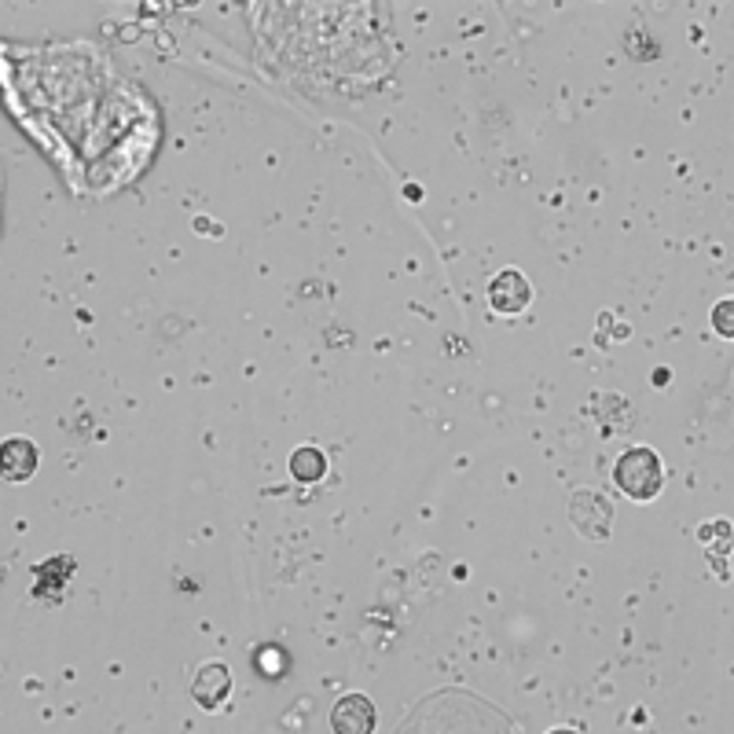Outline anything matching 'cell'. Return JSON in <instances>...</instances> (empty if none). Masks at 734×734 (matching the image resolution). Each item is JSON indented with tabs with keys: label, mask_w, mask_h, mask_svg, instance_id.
I'll use <instances>...</instances> for the list:
<instances>
[{
	"label": "cell",
	"mask_w": 734,
	"mask_h": 734,
	"mask_svg": "<svg viewBox=\"0 0 734 734\" xmlns=\"http://www.w3.org/2000/svg\"><path fill=\"white\" fill-rule=\"evenodd\" d=\"M614 482H617V488L628 499H639V504L654 499L661 493V482H665V470H661L657 452H651V448H628L617 459Z\"/></svg>",
	"instance_id": "cell-1"
},
{
	"label": "cell",
	"mask_w": 734,
	"mask_h": 734,
	"mask_svg": "<svg viewBox=\"0 0 734 734\" xmlns=\"http://www.w3.org/2000/svg\"><path fill=\"white\" fill-rule=\"evenodd\" d=\"M569 518L577 525L581 536H592V540H603L609 533V522H614V507L609 499H603L598 493H577L569 504Z\"/></svg>",
	"instance_id": "cell-2"
},
{
	"label": "cell",
	"mask_w": 734,
	"mask_h": 734,
	"mask_svg": "<svg viewBox=\"0 0 734 734\" xmlns=\"http://www.w3.org/2000/svg\"><path fill=\"white\" fill-rule=\"evenodd\" d=\"M533 301V287L522 272H499L493 284H488V305L504 316H518L529 309Z\"/></svg>",
	"instance_id": "cell-3"
},
{
	"label": "cell",
	"mask_w": 734,
	"mask_h": 734,
	"mask_svg": "<svg viewBox=\"0 0 734 734\" xmlns=\"http://www.w3.org/2000/svg\"><path fill=\"white\" fill-rule=\"evenodd\" d=\"M330 731L335 734H371L375 731V705L364 694H346L330 708Z\"/></svg>",
	"instance_id": "cell-4"
},
{
	"label": "cell",
	"mask_w": 734,
	"mask_h": 734,
	"mask_svg": "<svg viewBox=\"0 0 734 734\" xmlns=\"http://www.w3.org/2000/svg\"><path fill=\"white\" fill-rule=\"evenodd\" d=\"M228 691H231V672H228V665H220V661L206 665L191 683L195 702H199L202 708H217L228 697Z\"/></svg>",
	"instance_id": "cell-5"
},
{
	"label": "cell",
	"mask_w": 734,
	"mask_h": 734,
	"mask_svg": "<svg viewBox=\"0 0 734 734\" xmlns=\"http://www.w3.org/2000/svg\"><path fill=\"white\" fill-rule=\"evenodd\" d=\"M0 467H4L8 482H27L37 470V448L27 437H11L4 448H0Z\"/></svg>",
	"instance_id": "cell-6"
},
{
	"label": "cell",
	"mask_w": 734,
	"mask_h": 734,
	"mask_svg": "<svg viewBox=\"0 0 734 734\" xmlns=\"http://www.w3.org/2000/svg\"><path fill=\"white\" fill-rule=\"evenodd\" d=\"M290 474L298 477V482H305V485L320 482V477L327 474L324 452H320V448H298V452L290 456Z\"/></svg>",
	"instance_id": "cell-7"
},
{
	"label": "cell",
	"mask_w": 734,
	"mask_h": 734,
	"mask_svg": "<svg viewBox=\"0 0 734 734\" xmlns=\"http://www.w3.org/2000/svg\"><path fill=\"white\" fill-rule=\"evenodd\" d=\"M713 327L724 338H734V301H720L713 309Z\"/></svg>",
	"instance_id": "cell-8"
},
{
	"label": "cell",
	"mask_w": 734,
	"mask_h": 734,
	"mask_svg": "<svg viewBox=\"0 0 734 734\" xmlns=\"http://www.w3.org/2000/svg\"><path fill=\"white\" fill-rule=\"evenodd\" d=\"M550 734H577V731H550Z\"/></svg>",
	"instance_id": "cell-9"
}]
</instances>
